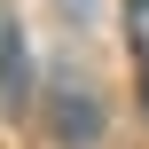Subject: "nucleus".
<instances>
[{"mask_svg":"<svg viewBox=\"0 0 149 149\" xmlns=\"http://www.w3.org/2000/svg\"><path fill=\"white\" fill-rule=\"evenodd\" d=\"M141 94H149V79H141Z\"/></svg>","mask_w":149,"mask_h":149,"instance_id":"f03ea898","label":"nucleus"},{"mask_svg":"<svg viewBox=\"0 0 149 149\" xmlns=\"http://www.w3.org/2000/svg\"><path fill=\"white\" fill-rule=\"evenodd\" d=\"M126 24H134V39L149 47V0H134V8H126Z\"/></svg>","mask_w":149,"mask_h":149,"instance_id":"f257e3e1","label":"nucleus"}]
</instances>
